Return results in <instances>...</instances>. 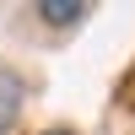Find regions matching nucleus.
<instances>
[{
    "instance_id": "f257e3e1",
    "label": "nucleus",
    "mask_w": 135,
    "mask_h": 135,
    "mask_svg": "<svg viewBox=\"0 0 135 135\" xmlns=\"http://www.w3.org/2000/svg\"><path fill=\"white\" fill-rule=\"evenodd\" d=\"M22 103H27V81H22L11 65H0V135L22 119Z\"/></svg>"
},
{
    "instance_id": "7ed1b4c3",
    "label": "nucleus",
    "mask_w": 135,
    "mask_h": 135,
    "mask_svg": "<svg viewBox=\"0 0 135 135\" xmlns=\"http://www.w3.org/2000/svg\"><path fill=\"white\" fill-rule=\"evenodd\" d=\"M43 135H76V130H43Z\"/></svg>"
},
{
    "instance_id": "f03ea898",
    "label": "nucleus",
    "mask_w": 135,
    "mask_h": 135,
    "mask_svg": "<svg viewBox=\"0 0 135 135\" xmlns=\"http://www.w3.org/2000/svg\"><path fill=\"white\" fill-rule=\"evenodd\" d=\"M38 22H49V27H81L86 6H38Z\"/></svg>"
}]
</instances>
